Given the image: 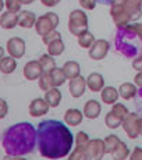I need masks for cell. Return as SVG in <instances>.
I'll return each mask as SVG.
<instances>
[{"label": "cell", "mask_w": 142, "mask_h": 160, "mask_svg": "<svg viewBox=\"0 0 142 160\" xmlns=\"http://www.w3.org/2000/svg\"><path fill=\"white\" fill-rule=\"evenodd\" d=\"M2 8H3V0H0V11H2Z\"/></svg>", "instance_id": "25"}, {"label": "cell", "mask_w": 142, "mask_h": 160, "mask_svg": "<svg viewBox=\"0 0 142 160\" xmlns=\"http://www.w3.org/2000/svg\"><path fill=\"white\" fill-rule=\"evenodd\" d=\"M85 81L84 78H81L79 75H77L75 78H71V82H70V92L73 93L74 98H79L82 95L85 89Z\"/></svg>", "instance_id": "5"}, {"label": "cell", "mask_w": 142, "mask_h": 160, "mask_svg": "<svg viewBox=\"0 0 142 160\" xmlns=\"http://www.w3.org/2000/svg\"><path fill=\"white\" fill-rule=\"evenodd\" d=\"M88 87L94 92L100 91L103 88V78H102V75H99V74H92L88 78Z\"/></svg>", "instance_id": "10"}, {"label": "cell", "mask_w": 142, "mask_h": 160, "mask_svg": "<svg viewBox=\"0 0 142 160\" xmlns=\"http://www.w3.org/2000/svg\"><path fill=\"white\" fill-rule=\"evenodd\" d=\"M48 110H49V103H46V100H42V99L33 100L29 106V113H31V116H33V117L46 114Z\"/></svg>", "instance_id": "4"}, {"label": "cell", "mask_w": 142, "mask_h": 160, "mask_svg": "<svg viewBox=\"0 0 142 160\" xmlns=\"http://www.w3.org/2000/svg\"><path fill=\"white\" fill-rule=\"evenodd\" d=\"M92 42H94V36H92L91 33H88V39H86V41H85V36H81V38H79V45L84 46V48H88Z\"/></svg>", "instance_id": "22"}, {"label": "cell", "mask_w": 142, "mask_h": 160, "mask_svg": "<svg viewBox=\"0 0 142 160\" xmlns=\"http://www.w3.org/2000/svg\"><path fill=\"white\" fill-rule=\"evenodd\" d=\"M107 48H109L107 42L98 41L96 43H95L94 48H92V50H91V57L92 58H102V57H104V56H106Z\"/></svg>", "instance_id": "7"}, {"label": "cell", "mask_w": 142, "mask_h": 160, "mask_svg": "<svg viewBox=\"0 0 142 160\" xmlns=\"http://www.w3.org/2000/svg\"><path fill=\"white\" fill-rule=\"evenodd\" d=\"M3 54H4V52H3L2 46H0V60H2V58H3Z\"/></svg>", "instance_id": "24"}, {"label": "cell", "mask_w": 142, "mask_h": 160, "mask_svg": "<svg viewBox=\"0 0 142 160\" xmlns=\"http://www.w3.org/2000/svg\"><path fill=\"white\" fill-rule=\"evenodd\" d=\"M63 49H64V46H63V43H61L60 38H58L57 41L53 42V45L49 46V53L50 54H60L61 52H63Z\"/></svg>", "instance_id": "19"}, {"label": "cell", "mask_w": 142, "mask_h": 160, "mask_svg": "<svg viewBox=\"0 0 142 160\" xmlns=\"http://www.w3.org/2000/svg\"><path fill=\"white\" fill-rule=\"evenodd\" d=\"M42 72H43V70L41 67V63H38V61H29V63L25 66V68H24L25 78L31 79V81L39 78V77L42 75Z\"/></svg>", "instance_id": "3"}, {"label": "cell", "mask_w": 142, "mask_h": 160, "mask_svg": "<svg viewBox=\"0 0 142 160\" xmlns=\"http://www.w3.org/2000/svg\"><path fill=\"white\" fill-rule=\"evenodd\" d=\"M6 114H7V103L0 99V118H4Z\"/></svg>", "instance_id": "23"}, {"label": "cell", "mask_w": 142, "mask_h": 160, "mask_svg": "<svg viewBox=\"0 0 142 160\" xmlns=\"http://www.w3.org/2000/svg\"><path fill=\"white\" fill-rule=\"evenodd\" d=\"M15 60L14 57H3L0 60V71L3 74H10L15 70Z\"/></svg>", "instance_id": "8"}, {"label": "cell", "mask_w": 142, "mask_h": 160, "mask_svg": "<svg viewBox=\"0 0 142 160\" xmlns=\"http://www.w3.org/2000/svg\"><path fill=\"white\" fill-rule=\"evenodd\" d=\"M7 50L8 54L14 58H20L25 53V43L21 38H11L7 42Z\"/></svg>", "instance_id": "2"}, {"label": "cell", "mask_w": 142, "mask_h": 160, "mask_svg": "<svg viewBox=\"0 0 142 160\" xmlns=\"http://www.w3.org/2000/svg\"><path fill=\"white\" fill-rule=\"evenodd\" d=\"M18 24L21 27H25V28H29L31 25L35 24V15L29 11H23L18 15Z\"/></svg>", "instance_id": "9"}, {"label": "cell", "mask_w": 142, "mask_h": 160, "mask_svg": "<svg viewBox=\"0 0 142 160\" xmlns=\"http://www.w3.org/2000/svg\"><path fill=\"white\" fill-rule=\"evenodd\" d=\"M63 72L66 75V78H75L79 74V66L77 63H74V61H68L63 67Z\"/></svg>", "instance_id": "12"}, {"label": "cell", "mask_w": 142, "mask_h": 160, "mask_svg": "<svg viewBox=\"0 0 142 160\" xmlns=\"http://www.w3.org/2000/svg\"><path fill=\"white\" fill-rule=\"evenodd\" d=\"M20 3L21 0H7V8L8 11H11V13H15V11L20 10Z\"/></svg>", "instance_id": "21"}, {"label": "cell", "mask_w": 142, "mask_h": 160, "mask_svg": "<svg viewBox=\"0 0 142 160\" xmlns=\"http://www.w3.org/2000/svg\"><path fill=\"white\" fill-rule=\"evenodd\" d=\"M120 95H121L124 99H129L135 95V87H132L131 84H124L120 88Z\"/></svg>", "instance_id": "17"}, {"label": "cell", "mask_w": 142, "mask_h": 160, "mask_svg": "<svg viewBox=\"0 0 142 160\" xmlns=\"http://www.w3.org/2000/svg\"><path fill=\"white\" fill-rule=\"evenodd\" d=\"M23 3H29V2H32V0H21Z\"/></svg>", "instance_id": "26"}, {"label": "cell", "mask_w": 142, "mask_h": 160, "mask_svg": "<svg viewBox=\"0 0 142 160\" xmlns=\"http://www.w3.org/2000/svg\"><path fill=\"white\" fill-rule=\"evenodd\" d=\"M82 120V114L78 112V110H68L66 113V121L68 122L70 125H77L79 124Z\"/></svg>", "instance_id": "15"}, {"label": "cell", "mask_w": 142, "mask_h": 160, "mask_svg": "<svg viewBox=\"0 0 142 160\" xmlns=\"http://www.w3.org/2000/svg\"><path fill=\"white\" fill-rule=\"evenodd\" d=\"M58 20L56 14H46L45 17H41L39 21L36 22V29H38V33L45 36L46 33H49L50 31H53L56 28Z\"/></svg>", "instance_id": "1"}, {"label": "cell", "mask_w": 142, "mask_h": 160, "mask_svg": "<svg viewBox=\"0 0 142 160\" xmlns=\"http://www.w3.org/2000/svg\"><path fill=\"white\" fill-rule=\"evenodd\" d=\"M41 67H42V70L43 71H46V72H49L50 70H53L54 68V61L52 60L49 56H42V58H41Z\"/></svg>", "instance_id": "18"}, {"label": "cell", "mask_w": 142, "mask_h": 160, "mask_svg": "<svg viewBox=\"0 0 142 160\" xmlns=\"http://www.w3.org/2000/svg\"><path fill=\"white\" fill-rule=\"evenodd\" d=\"M39 87L42 89H49L52 85V78H50V74H42V78L39 81Z\"/></svg>", "instance_id": "20"}, {"label": "cell", "mask_w": 142, "mask_h": 160, "mask_svg": "<svg viewBox=\"0 0 142 160\" xmlns=\"http://www.w3.org/2000/svg\"><path fill=\"white\" fill-rule=\"evenodd\" d=\"M139 131L142 132V121H141V124H139Z\"/></svg>", "instance_id": "27"}, {"label": "cell", "mask_w": 142, "mask_h": 160, "mask_svg": "<svg viewBox=\"0 0 142 160\" xmlns=\"http://www.w3.org/2000/svg\"><path fill=\"white\" fill-rule=\"evenodd\" d=\"M49 74H50V78H52V85H54V87L63 84L64 79H66V75H64L63 70L53 68V70H50V71H49Z\"/></svg>", "instance_id": "14"}, {"label": "cell", "mask_w": 142, "mask_h": 160, "mask_svg": "<svg viewBox=\"0 0 142 160\" xmlns=\"http://www.w3.org/2000/svg\"><path fill=\"white\" fill-rule=\"evenodd\" d=\"M117 98H119V93L114 88H106L102 93V99L106 103H114L117 100Z\"/></svg>", "instance_id": "16"}, {"label": "cell", "mask_w": 142, "mask_h": 160, "mask_svg": "<svg viewBox=\"0 0 142 160\" xmlns=\"http://www.w3.org/2000/svg\"><path fill=\"white\" fill-rule=\"evenodd\" d=\"M60 99H61V93L57 91L56 88L53 89H49L48 93H46V102H48L50 106H57L60 103Z\"/></svg>", "instance_id": "13"}, {"label": "cell", "mask_w": 142, "mask_h": 160, "mask_svg": "<svg viewBox=\"0 0 142 160\" xmlns=\"http://www.w3.org/2000/svg\"><path fill=\"white\" fill-rule=\"evenodd\" d=\"M17 22H18V17L14 15V13H11V11L4 13L2 15V18H0V25H2L4 29L14 28V27L17 25Z\"/></svg>", "instance_id": "6"}, {"label": "cell", "mask_w": 142, "mask_h": 160, "mask_svg": "<svg viewBox=\"0 0 142 160\" xmlns=\"http://www.w3.org/2000/svg\"><path fill=\"white\" fill-rule=\"evenodd\" d=\"M100 113V104L95 100H91L85 104V116L89 118H95L96 116H99Z\"/></svg>", "instance_id": "11"}]
</instances>
